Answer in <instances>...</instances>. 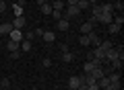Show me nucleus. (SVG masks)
Masks as SVG:
<instances>
[{
  "label": "nucleus",
  "instance_id": "4c0bfd02",
  "mask_svg": "<svg viewBox=\"0 0 124 90\" xmlns=\"http://www.w3.org/2000/svg\"><path fill=\"white\" fill-rule=\"evenodd\" d=\"M46 2H48V0H37V4H39V6H41V4H46Z\"/></svg>",
  "mask_w": 124,
  "mask_h": 90
},
{
  "label": "nucleus",
  "instance_id": "7c9ffc66",
  "mask_svg": "<svg viewBox=\"0 0 124 90\" xmlns=\"http://www.w3.org/2000/svg\"><path fill=\"white\" fill-rule=\"evenodd\" d=\"M52 17L56 18V21H60L62 18V10H52Z\"/></svg>",
  "mask_w": 124,
  "mask_h": 90
},
{
  "label": "nucleus",
  "instance_id": "f3484780",
  "mask_svg": "<svg viewBox=\"0 0 124 90\" xmlns=\"http://www.w3.org/2000/svg\"><path fill=\"white\" fill-rule=\"evenodd\" d=\"M50 4H52L54 10H62V8H64V0H52Z\"/></svg>",
  "mask_w": 124,
  "mask_h": 90
},
{
  "label": "nucleus",
  "instance_id": "1a4fd4ad",
  "mask_svg": "<svg viewBox=\"0 0 124 90\" xmlns=\"http://www.w3.org/2000/svg\"><path fill=\"white\" fill-rule=\"evenodd\" d=\"M41 37H44L46 43H54V41H56V33H54V31H44Z\"/></svg>",
  "mask_w": 124,
  "mask_h": 90
},
{
  "label": "nucleus",
  "instance_id": "9b49d317",
  "mask_svg": "<svg viewBox=\"0 0 124 90\" xmlns=\"http://www.w3.org/2000/svg\"><path fill=\"white\" fill-rule=\"evenodd\" d=\"M91 76L95 78V80H99V78H103V76H106V70H103L101 66H97V68H95V70L91 72Z\"/></svg>",
  "mask_w": 124,
  "mask_h": 90
},
{
  "label": "nucleus",
  "instance_id": "7ed1b4c3",
  "mask_svg": "<svg viewBox=\"0 0 124 90\" xmlns=\"http://www.w3.org/2000/svg\"><path fill=\"white\" fill-rule=\"evenodd\" d=\"M81 86H83V78L70 76V80H68V88H81Z\"/></svg>",
  "mask_w": 124,
  "mask_h": 90
},
{
  "label": "nucleus",
  "instance_id": "79ce46f5",
  "mask_svg": "<svg viewBox=\"0 0 124 90\" xmlns=\"http://www.w3.org/2000/svg\"><path fill=\"white\" fill-rule=\"evenodd\" d=\"M0 2H6V0H0Z\"/></svg>",
  "mask_w": 124,
  "mask_h": 90
},
{
  "label": "nucleus",
  "instance_id": "f03ea898",
  "mask_svg": "<svg viewBox=\"0 0 124 90\" xmlns=\"http://www.w3.org/2000/svg\"><path fill=\"white\" fill-rule=\"evenodd\" d=\"M23 37H25V35H23L21 29H13V31L8 33V39H10V41H17V43H21Z\"/></svg>",
  "mask_w": 124,
  "mask_h": 90
},
{
  "label": "nucleus",
  "instance_id": "6e6552de",
  "mask_svg": "<svg viewBox=\"0 0 124 90\" xmlns=\"http://www.w3.org/2000/svg\"><path fill=\"white\" fill-rule=\"evenodd\" d=\"M103 55H106V51H103L101 47H95V49H93V53H91L93 60H99V61H103Z\"/></svg>",
  "mask_w": 124,
  "mask_h": 90
},
{
  "label": "nucleus",
  "instance_id": "412c9836",
  "mask_svg": "<svg viewBox=\"0 0 124 90\" xmlns=\"http://www.w3.org/2000/svg\"><path fill=\"white\" fill-rule=\"evenodd\" d=\"M97 47H101L103 51H108V49H112V47H114V43H112V41H99V45H97Z\"/></svg>",
  "mask_w": 124,
  "mask_h": 90
},
{
  "label": "nucleus",
  "instance_id": "423d86ee",
  "mask_svg": "<svg viewBox=\"0 0 124 90\" xmlns=\"http://www.w3.org/2000/svg\"><path fill=\"white\" fill-rule=\"evenodd\" d=\"M56 29H60V31H68V29H70V21H66V18H60V21L56 23Z\"/></svg>",
  "mask_w": 124,
  "mask_h": 90
},
{
  "label": "nucleus",
  "instance_id": "ddd939ff",
  "mask_svg": "<svg viewBox=\"0 0 124 90\" xmlns=\"http://www.w3.org/2000/svg\"><path fill=\"white\" fill-rule=\"evenodd\" d=\"M77 8L83 12V10H89V8H91V4H89V0H79V2H77Z\"/></svg>",
  "mask_w": 124,
  "mask_h": 90
},
{
  "label": "nucleus",
  "instance_id": "dca6fc26",
  "mask_svg": "<svg viewBox=\"0 0 124 90\" xmlns=\"http://www.w3.org/2000/svg\"><path fill=\"white\" fill-rule=\"evenodd\" d=\"M13 10H15V17H23V4H19V2H15L13 4Z\"/></svg>",
  "mask_w": 124,
  "mask_h": 90
},
{
  "label": "nucleus",
  "instance_id": "39448f33",
  "mask_svg": "<svg viewBox=\"0 0 124 90\" xmlns=\"http://www.w3.org/2000/svg\"><path fill=\"white\" fill-rule=\"evenodd\" d=\"M112 18H114V17H112V12H101V14L97 17V21L101 23V25H110Z\"/></svg>",
  "mask_w": 124,
  "mask_h": 90
},
{
  "label": "nucleus",
  "instance_id": "2eb2a0df",
  "mask_svg": "<svg viewBox=\"0 0 124 90\" xmlns=\"http://www.w3.org/2000/svg\"><path fill=\"white\" fill-rule=\"evenodd\" d=\"M91 31H93V25H91V23H87V21H85L83 25H81V33H83V35H89Z\"/></svg>",
  "mask_w": 124,
  "mask_h": 90
},
{
  "label": "nucleus",
  "instance_id": "473e14b6",
  "mask_svg": "<svg viewBox=\"0 0 124 90\" xmlns=\"http://www.w3.org/2000/svg\"><path fill=\"white\" fill-rule=\"evenodd\" d=\"M33 37H35V33H33V31H29V33H25V39H27V41H31Z\"/></svg>",
  "mask_w": 124,
  "mask_h": 90
},
{
  "label": "nucleus",
  "instance_id": "b1692460",
  "mask_svg": "<svg viewBox=\"0 0 124 90\" xmlns=\"http://www.w3.org/2000/svg\"><path fill=\"white\" fill-rule=\"evenodd\" d=\"M108 33H112V35L120 33V27H118V25H114V23H110V25H108Z\"/></svg>",
  "mask_w": 124,
  "mask_h": 90
},
{
  "label": "nucleus",
  "instance_id": "bb28decb",
  "mask_svg": "<svg viewBox=\"0 0 124 90\" xmlns=\"http://www.w3.org/2000/svg\"><path fill=\"white\" fill-rule=\"evenodd\" d=\"M0 88H10V80L8 78H2V80H0Z\"/></svg>",
  "mask_w": 124,
  "mask_h": 90
},
{
  "label": "nucleus",
  "instance_id": "c03bdc74",
  "mask_svg": "<svg viewBox=\"0 0 124 90\" xmlns=\"http://www.w3.org/2000/svg\"><path fill=\"white\" fill-rule=\"evenodd\" d=\"M0 80H2V78H0Z\"/></svg>",
  "mask_w": 124,
  "mask_h": 90
},
{
  "label": "nucleus",
  "instance_id": "2f4dec72",
  "mask_svg": "<svg viewBox=\"0 0 124 90\" xmlns=\"http://www.w3.org/2000/svg\"><path fill=\"white\" fill-rule=\"evenodd\" d=\"M87 23H91V25H93V27H95V25H97V23H99V21H97V17H93V14H91V17H89V21H87Z\"/></svg>",
  "mask_w": 124,
  "mask_h": 90
},
{
  "label": "nucleus",
  "instance_id": "f704fd0d",
  "mask_svg": "<svg viewBox=\"0 0 124 90\" xmlns=\"http://www.w3.org/2000/svg\"><path fill=\"white\" fill-rule=\"evenodd\" d=\"M33 33H35V37H41V35H44V29H35Z\"/></svg>",
  "mask_w": 124,
  "mask_h": 90
},
{
  "label": "nucleus",
  "instance_id": "5701e85b",
  "mask_svg": "<svg viewBox=\"0 0 124 90\" xmlns=\"http://www.w3.org/2000/svg\"><path fill=\"white\" fill-rule=\"evenodd\" d=\"M108 80H110V84H118L120 82V72H114L112 76H108Z\"/></svg>",
  "mask_w": 124,
  "mask_h": 90
},
{
  "label": "nucleus",
  "instance_id": "f257e3e1",
  "mask_svg": "<svg viewBox=\"0 0 124 90\" xmlns=\"http://www.w3.org/2000/svg\"><path fill=\"white\" fill-rule=\"evenodd\" d=\"M79 14H81V10L77 8V4H75V6H68V8H66V12H62V18H66V21H70V18L79 17Z\"/></svg>",
  "mask_w": 124,
  "mask_h": 90
},
{
  "label": "nucleus",
  "instance_id": "4be33fe9",
  "mask_svg": "<svg viewBox=\"0 0 124 90\" xmlns=\"http://www.w3.org/2000/svg\"><path fill=\"white\" fill-rule=\"evenodd\" d=\"M112 23H114V25H118V27H122V25H124V17H122V12L116 14V17L112 18Z\"/></svg>",
  "mask_w": 124,
  "mask_h": 90
},
{
  "label": "nucleus",
  "instance_id": "a211bd4d",
  "mask_svg": "<svg viewBox=\"0 0 124 90\" xmlns=\"http://www.w3.org/2000/svg\"><path fill=\"white\" fill-rule=\"evenodd\" d=\"M72 60H75V55H72V51H62V61H66V64H70Z\"/></svg>",
  "mask_w": 124,
  "mask_h": 90
},
{
  "label": "nucleus",
  "instance_id": "393cba45",
  "mask_svg": "<svg viewBox=\"0 0 124 90\" xmlns=\"http://www.w3.org/2000/svg\"><path fill=\"white\" fill-rule=\"evenodd\" d=\"M79 43L83 45V47H89V45H91V43H89V37H87V35H81V37H79Z\"/></svg>",
  "mask_w": 124,
  "mask_h": 90
},
{
  "label": "nucleus",
  "instance_id": "58836bf2",
  "mask_svg": "<svg viewBox=\"0 0 124 90\" xmlns=\"http://www.w3.org/2000/svg\"><path fill=\"white\" fill-rule=\"evenodd\" d=\"M106 2H116V0H106Z\"/></svg>",
  "mask_w": 124,
  "mask_h": 90
},
{
  "label": "nucleus",
  "instance_id": "20e7f679",
  "mask_svg": "<svg viewBox=\"0 0 124 90\" xmlns=\"http://www.w3.org/2000/svg\"><path fill=\"white\" fill-rule=\"evenodd\" d=\"M10 25H13V29H23L27 25V21H25V17H15V21Z\"/></svg>",
  "mask_w": 124,
  "mask_h": 90
},
{
  "label": "nucleus",
  "instance_id": "0eeeda50",
  "mask_svg": "<svg viewBox=\"0 0 124 90\" xmlns=\"http://www.w3.org/2000/svg\"><path fill=\"white\" fill-rule=\"evenodd\" d=\"M31 47H33V43H31V41H27V39H23V41H21V45H19V49H21L23 53H29V51H31Z\"/></svg>",
  "mask_w": 124,
  "mask_h": 90
},
{
  "label": "nucleus",
  "instance_id": "6ab92c4d",
  "mask_svg": "<svg viewBox=\"0 0 124 90\" xmlns=\"http://www.w3.org/2000/svg\"><path fill=\"white\" fill-rule=\"evenodd\" d=\"M39 10H41V12H44V14H52V4H50V2H46V4H41L39 6Z\"/></svg>",
  "mask_w": 124,
  "mask_h": 90
},
{
  "label": "nucleus",
  "instance_id": "c756f323",
  "mask_svg": "<svg viewBox=\"0 0 124 90\" xmlns=\"http://www.w3.org/2000/svg\"><path fill=\"white\" fill-rule=\"evenodd\" d=\"M21 57V49H17V51H10V60H19Z\"/></svg>",
  "mask_w": 124,
  "mask_h": 90
},
{
  "label": "nucleus",
  "instance_id": "f8f14e48",
  "mask_svg": "<svg viewBox=\"0 0 124 90\" xmlns=\"http://www.w3.org/2000/svg\"><path fill=\"white\" fill-rule=\"evenodd\" d=\"M87 37H89V43H91V45H99V41H101V39H99V35L95 33V31H91Z\"/></svg>",
  "mask_w": 124,
  "mask_h": 90
},
{
  "label": "nucleus",
  "instance_id": "ea45409f",
  "mask_svg": "<svg viewBox=\"0 0 124 90\" xmlns=\"http://www.w3.org/2000/svg\"><path fill=\"white\" fill-rule=\"evenodd\" d=\"M0 90H10V88H0Z\"/></svg>",
  "mask_w": 124,
  "mask_h": 90
},
{
  "label": "nucleus",
  "instance_id": "72a5a7b5",
  "mask_svg": "<svg viewBox=\"0 0 124 90\" xmlns=\"http://www.w3.org/2000/svg\"><path fill=\"white\" fill-rule=\"evenodd\" d=\"M41 64H44V68H50V66H52V60H50V57H46Z\"/></svg>",
  "mask_w": 124,
  "mask_h": 90
},
{
  "label": "nucleus",
  "instance_id": "a19ab883",
  "mask_svg": "<svg viewBox=\"0 0 124 90\" xmlns=\"http://www.w3.org/2000/svg\"><path fill=\"white\" fill-rule=\"evenodd\" d=\"M70 90H81V88H70Z\"/></svg>",
  "mask_w": 124,
  "mask_h": 90
},
{
  "label": "nucleus",
  "instance_id": "e433bc0d",
  "mask_svg": "<svg viewBox=\"0 0 124 90\" xmlns=\"http://www.w3.org/2000/svg\"><path fill=\"white\" fill-rule=\"evenodd\" d=\"M77 2H79V0H66V4H68V6H75Z\"/></svg>",
  "mask_w": 124,
  "mask_h": 90
},
{
  "label": "nucleus",
  "instance_id": "4468645a",
  "mask_svg": "<svg viewBox=\"0 0 124 90\" xmlns=\"http://www.w3.org/2000/svg\"><path fill=\"white\" fill-rule=\"evenodd\" d=\"M99 8H101V12H114V4L112 2H101Z\"/></svg>",
  "mask_w": 124,
  "mask_h": 90
},
{
  "label": "nucleus",
  "instance_id": "c85d7f7f",
  "mask_svg": "<svg viewBox=\"0 0 124 90\" xmlns=\"http://www.w3.org/2000/svg\"><path fill=\"white\" fill-rule=\"evenodd\" d=\"M103 90H120V82H118V84H108Z\"/></svg>",
  "mask_w": 124,
  "mask_h": 90
},
{
  "label": "nucleus",
  "instance_id": "cd10ccee",
  "mask_svg": "<svg viewBox=\"0 0 124 90\" xmlns=\"http://www.w3.org/2000/svg\"><path fill=\"white\" fill-rule=\"evenodd\" d=\"M112 68L118 72V70H122V60H116V61H112Z\"/></svg>",
  "mask_w": 124,
  "mask_h": 90
},
{
  "label": "nucleus",
  "instance_id": "9d476101",
  "mask_svg": "<svg viewBox=\"0 0 124 90\" xmlns=\"http://www.w3.org/2000/svg\"><path fill=\"white\" fill-rule=\"evenodd\" d=\"M10 31H13V25H10V23H0V35H2V37L8 35Z\"/></svg>",
  "mask_w": 124,
  "mask_h": 90
},
{
  "label": "nucleus",
  "instance_id": "c9c22d12",
  "mask_svg": "<svg viewBox=\"0 0 124 90\" xmlns=\"http://www.w3.org/2000/svg\"><path fill=\"white\" fill-rule=\"evenodd\" d=\"M0 12H6V2H0Z\"/></svg>",
  "mask_w": 124,
  "mask_h": 90
},
{
  "label": "nucleus",
  "instance_id": "aec40b11",
  "mask_svg": "<svg viewBox=\"0 0 124 90\" xmlns=\"http://www.w3.org/2000/svg\"><path fill=\"white\" fill-rule=\"evenodd\" d=\"M19 45H21V43L10 41V39H8V43H6V49H8V51H17V49H19Z\"/></svg>",
  "mask_w": 124,
  "mask_h": 90
},
{
  "label": "nucleus",
  "instance_id": "37998d69",
  "mask_svg": "<svg viewBox=\"0 0 124 90\" xmlns=\"http://www.w3.org/2000/svg\"><path fill=\"white\" fill-rule=\"evenodd\" d=\"M13 2H17V0H13Z\"/></svg>",
  "mask_w": 124,
  "mask_h": 90
},
{
  "label": "nucleus",
  "instance_id": "a878e982",
  "mask_svg": "<svg viewBox=\"0 0 124 90\" xmlns=\"http://www.w3.org/2000/svg\"><path fill=\"white\" fill-rule=\"evenodd\" d=\"M112 4H114V8H116V10H120V12L124 10V2H122V0H116V2H112Z\"/></svg>",
  "mask_w": 124,
  "mask_h": 90
}]
</instances>
